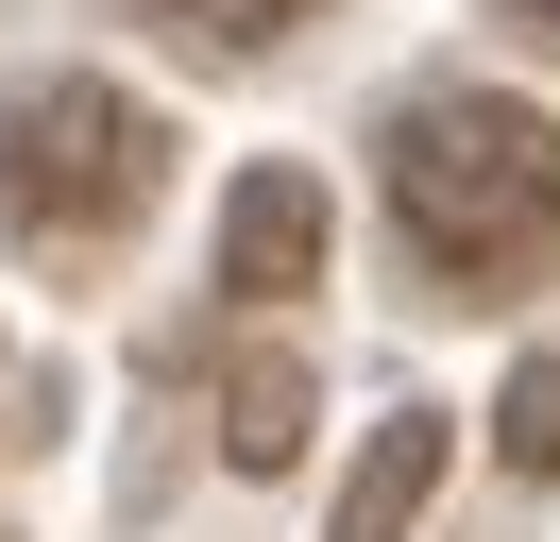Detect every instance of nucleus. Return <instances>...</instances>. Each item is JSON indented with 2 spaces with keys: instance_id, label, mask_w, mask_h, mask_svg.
I'll list each match as a JSON object with an SVG mask.
<instances>
[{
  "instance_id": "nucleus-7",
  "label": "nucleus",
  "mask_w": 560,
  "mask_h": 542,
  "mask_svg": "<svg viewBox=\"0 0 560 542\" xmlns=\"http://www.w3.org/2000/svg\"><path fill=\"white\" fill-rule=\"evenodd\" d=\"M492 458H510V474H560V356H526L510 390H492Z\"/></svg>"
},
{
  "instance_id": "nucleus-6",
  "label": "nucleus",
  "mask_w": 560,
  "mask_h": 542,
  "mask_svg": "<svg viewBox=\"0 0 560 542\" xmlns=\"http://www.w3.org/2000/svg\"><path fill=\"white\" fill-rule=\"evenodd\" d=\"M171 51H205V68H238V51H272L289 17H323V0H137Z\"/></svg>"
},
{
  "instance_id": "nucleus-3",
  "label": "nucleus",
  "mask_w": 560,
  "mask_h": 542,
  "mask_svg": "<svg viewBox=\"0 0 560 542\" xmlns=\"http://www.w3.org/2000/svg\"><path fill=\"white\" fill-rule=\"evenodd\" d=\"M221 288H238V305L323 288V187H306V169H238V203H221Z\"/></svg>"
},
{
  "instance_id": "nucleus-2",
  "label": "nucleus",
  "mask_w": 560,
  "mask_h": 542,
  "mask_svg": "<svg viewBox=\"0 0 560 542\" xmlns=\"http://www.w3.org/2000/svg\"><path fill=\"white\" fill-rule=\"evenodd\" d=\"M171 187V136L103 85V68H35V85L0 102V221L51 237V255H103V237L153 221Z\"/></svg>"
},
{
  "instance_id": "nucleus-4",
  "label": "nucleus",
  "mask_w": 560,
  "mask_h": 542,
  "mask_svg": "<svg viewBox=\"0 0 560 542\" xmlns=\"http://www.w3.org/2000/svg\"><path fill=\"white\" fill-rule=\"evenodd\" d=\"M424 492H442V406H390L374 458L340 474V542H408V526H424Z\"/></svg>"
},
{
  "instance_id": "nucleus-5",
  "label": "nucleus",
  "mask_w": 560,
  "mask_h": 542,
  "mask_svg": "<svg viewBox=\"0 0 560 542\" xmlns=\"http://www.w3.org/2000/svg\"><path fill=\"white\" fill-rule=\"evenodd\" d=\"M221 458H238V474H289V458H306V356L255 339V356L221 373Z\"/></svg>"
},
{
  "instance_id": "nucleus-1",
  "label": "nucleus",
  "mask_w": 560,
  "mask_h": 542,
  "mask_svg": "<svg viewBox=\"0 0 560 542\" xmlns=\"http://www.w3.org/2000/svg\"><path fill=\"white\" fill-rule=\"evenodd\" d=\"M390 237L424 305H510L526 271H560V119L510 85H424L390 119Z\"/></svg>"
},
{
  "instance_id": "nucleus-8",
  "label": "nucleus",
  "mask_w": 560,
  "mask_h": 542,
  "mask_svg": "<svg viewBox=\"0 0 560 542\" xmlns=\"http://www.w3.org/2000/svg\"><path fill=\"white\" fill-rule=\"evenodd\" d=\"M492 17H526V34H560V0H492Z\"/></svg>"
}]
</instances>
